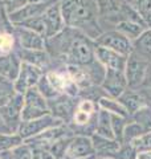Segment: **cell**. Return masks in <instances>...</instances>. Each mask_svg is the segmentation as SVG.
Instances as JSON below:
<instances>
[{"label": "cell", "instance_id": "26", "mask_svg": "<svg viewBox=\"0 0 151 159\" xmlns=\"http://www.w3.org/2000/svg\"><path fill=\"white\" fill-rule=\"evenodd\" d=\"M133 51L151 62V29L147 28L133 43Z\"/></svg>", "mask_w": 151, "mask_h": 159}, {"label": "cell", "instance_id": "5", "mask_svg": "<svg viewBox=\"0 0 151 159\" xmlns=\"http://www.w3.org/2000/svg\"><path fill=\"white\" fill-rule=\"evenodd\" d=\"M80 97H70L66 94H60L56 98L48 99L49 113L54 118L61 119L65 125H69L72 122L74 111L77 109Z\"/></svg>", "mask_w": 151, "mask_h": 159}, {"label": "cell", "instance_id": "45", "mask_svg": "<svg viewBox=\"0 0 151 159\" xmlns=\"http://www.w3.org/2000/svg\"><path fill=\"white\" fill-rule=\"evenodd\" d=\"M29 3H34V2H41V0H28Z\"/></svg>", "mask_w": 151, "mask_h": 159}, {"label": "cell", "instance_id": "39", "mask_svg": "<svg viewBox=\"0 0 151 159\" xmlns=\"http://www.w3.org/2000/svg\"><path fill=\"white\" fill-rule=\"evenodd\" d=\"M28 3V0H0V6L7 11L8 15L16 12L17 9L24 7Z\"/></svg>", "mask_w": 151, "mask_h": 159}, {"label": "cell", "instance_id": "34", "mask_svg": "<svg viewBox=\"0 0 151 159\" xmlns=\"http://www.w3.org/2000/svg\"><path fill=\"white\" fill-rule=\"evenodd\" d=\"M36 88H37V90L41 93L47 99H52V98H56L57 96H60V93L52 85H50V82L48 81V78H47V76H45V73L41 76V78L39 80Z\"/></svg>", "mask_w": 151, "mask_h": 159}, {"label": "cell", "instance_id": "14", "mask_svg": "<svg viewBox=\"0 0 151 159\" xmlns=\"http://www.w3.org/2000/svg\"><path fill=\"white\" fill-rule=\"evenodd\" d=\"M45 28H47V34L45 39L52 37L54 34H57L58 32H61L62 29L66 27L62 17V12H61V4L60 3H54L50 7H48L41 15Z\"/></svg>", "mask_w": 151, "mask_h": 159}, {"label": "cell", "instance_id": "37", "mask_svg": "<svg viewBox=\"0 0 151 159\" xmlns=\"http://www.w3.org/2000/svg\"><path fill=\"white\" fill-rule=\"evenodd\" d=\"M138 152L131 143H122L119 150L113 155L114 159H137Z\"/></svg>", "mask_w": 151, "mask_h": 159}, {"label": "cell", "instance_id": "15", "mask_svg": "<svg viewBox=\"0 0 151 159\" xmlns=\"http://www.w3.org/2000/svg\"><path fill=\"white\" fill-rule=\"evenodd\" d=\"M95 58L102 64L106 69H113V70L125 72L126 62H127V56H123L118 52L109 49L106 47H95Z\"/></svg>", "mask_w": 151, "mask_h": 159}, {"label": "cell", "instance_id": "36", "mask_svg": "<svg viewBox=\"0 0 151 159\" xmlns=\"http://www.w3.org/2000/svg\"><path fill=\"white\" fill-rule=\"evenodd\" d=\"M15 36L13 33L0 32V54H8L15 51Z\"/></svg>", "mask_w": 151, "mask_h": 159}, {"label": "cell", "instance_id": "33", "mask_svg": "<svg viewBox=\"0 0 151 159\" xmlns=\"http://www.w3.org/2000/svg\"><path fill=\"white\" fill-rule=\"evenodd\" d=\"M129 122V118L126 117H121V116H115L112 114V129H113V134L114 138L122 145V138H123V130L126 123Z\"/></svg>", "mask_w": 151, "mask_h": 159}, {"label": "cell", "instance_id": "40", "mask_svg": "<svg viewBox=\"0 0 151 159\" xmlns=\"http://www.w3.org/2000/svg\"><path fill=\"white\" fill-rule=\"evenodd\" d=\"M33 155L32 159H54V157L45 148H32Z\"/></svg>", "mask_w": 151, "mask_h": 159}, {"label": "cell", "instance_id": "13", "mask_svg": "<svg viewBox=\"0 0 151 159\" xmlns=\"http://www.w3.org/2000/svg\"><path fill=\"white\" fill-rule=\"evenodd\" d=\"M94 155L95 152H94L92 137L74 135L68 146L65 159H84V158H89Z\"/></svg>", "mask_w": 151, "mask_h": 159}, {"label": "cell", "instance_id": "16", "mask_svg": "<svg viewBox=\"0 0 151 159\" xmlns=\"http://www.w3.org/2000/svg\"><path fill=\"white\" fill-rule=\"evenodd\" d=\"M13 36L19 40V47L23 49H31V51L45 49V37L28 28L15 25Z\"/></svg>", "mask_w": 151, "mask_h": 159}, {"label": "cell", "instance_id": "23", "mask_svg": "<svg viewBox=\"0 0 151 159\" xmlns=\"http://www.w3.org/2000/svg\"><path fill=\"white\" fill-rule=\"evenodd\" d=\"M94 134H98V135L106 137V138H114L113 129H112V114L99 107L97 111V122H95Z\"/></svg>", "mask_w": 151, "mask_h": 159}, {"label": "cell", "instance_id": "18", "mask_svg": "<svg viewBox=\"0 0 151 159\" xmlns=\"http://www.w3.org/2000/svg\"><path fill=\"white\" fill-rule=\"evenodd\" d=\"M95 3L98 8L99 21L106 20L115 27V24L123 20L121 13V0H95Z\"/></svg>", "mask_w": 151, "mask_h": 159}, {"label": "cell", "instance_id": "9", "mask_svg": "<svg viewBox=\"0 0 151 159\" xmlns=\"http://www.w3.org/2000/svg\"><path fill=\"white\" fill-rule=\"evenodd\" d=\"M45 76H47L48 81L50 82V85L56 89L60 94H66V96H70V97L80 96V88L70 78L66 69L65 70L49 69V70L45 72Z\"/></svg>", "mask_w": 151, "mask_h": 159}, {"label": "cell", "instance_id": "31", "mask_svg": "<svg viewBox=\"0 0 151 159\" xmlns=\"http://www.w3.org/2000/svg\"><path fill=\"white\" fill-rule=\"evenodd\" d=\"M129 119L138 122L146 131L151 130V106L147 105V106H144L142 109H139V110L135 111Z\"/></svg>", "mask_w": 151, "mask_h": 159}, {"label": "cell", "instance_id": "21", "mask_svg": "<svg viewBox=\"0 0 151 159\" xmlns=\"http://www.w3.org/2000/svg\"><path fill=\"white\" fill-rule=\"evenodd\" d=\"M92 142L94 146L95 157H113L121 147V143L117 139L101 137L98 134H93Z\"/></svg>", "mask_w": 151, "mask_h": 159}, {"label": "cell", "instance_id": "24", "mask_svg": "<svg viewBox=\"0 0 151 159\" xmlns=\"http://www.w3.org/2000/svg\"><path fill=\"white\" fill-rule=\"evenodd\" d=\"M65 69H66L68 74L70 76V78L76 82V85L81 89H85L88 86H92L93 84L90 81V77L86 72V69L84 66H78V65H65Z\"/></svg>", "mask_w": 151, "mask_h": 159}, {"label": "cell", "instance_id": "25", "mask_svg": "<svg viewBox=\"0 0 151 159\" xmlns=\"http://www.w3.org/2000/svg\"><path fill=\"white\" fill-rule=\"evenodd\" d=\"M97 105L99 109H103L110 114H115V116H121V117H126L129 118V113L125 109V106L119 102L118 98H113L109 96H105L97 102Z\"/></svg>", "mask_w": 151, "mask_h": 159}, {"label": "cell", "instance_id": "4", "mask_svg": "<svg viewBox=\"0 0 151 159\" xmlns=\"http://www.w3.org/2000/svg\"><path fill=\"white\" fill-rule=\"evenodd\" d=\"M150 64L151 62L149 60H146L144 57H142L134 51L129 54L125 68V74H126V80H127L129 89L142 88Z\"/></svg>", "mask_w": 151, "mask_h": 159}, {"label": "cell", "instance_id": "27", "mask_svg": "<svg viewBox=\"0 0 151 159\" xmlns=\"http://www.w3.org/2000/svg\"><path fill=\"white\" fill-rule=\"evenodd\" d=\"M24 139L19 135L17 133H6L0 134V152L2 151H9L16 146L21 145Z\"/></svg>", "mask_w": 151, "mask_h": 159}, {"label": "cell", "instance_id": "10", "mask_svg": "<svg viewBox=\"0 0 151 159\" xmlns=\"http://www.w3.org/2000/svg\"><path fill=\"white\" fill-rule=\"evenodd\" d=\"M95 44L113 49V51L123 54V56H129L133 52V41H130L127 37H125L122 33H119L115 29L103 31V33L95 40Z\"/></svg>", "mask_w": 151, "mask_h": 159}, {"label": "cell", "instance_id": "3", "mask_svg": "<svg viewBox=\"0 0 151 159\" xmlns=\"http://www.w3.org/2000/svg\"><path fill=\"white\" fill-rule=\"evenodd\" d=\"M49 113L48 99L37 90L36 86L28 89L24 93V106L21 111L23 121H31L40 117H44Z\"/></svg>", "mask_w": 151, "mask_h": 159}, {"label": "cell", "instance_id": "7", "mask_svg": "<svg viewBox=\"0 0 151 159\" xmlns=\"http://www.w3.org/2000/svg\"><path fill=\"white\" fill-rule=\"evenodd\" d=\"M60 125H64V122L61 119L54 118L52 114H47L44 117L31 119V121H21V123H20V126L17 129V134L25 141V139L32 138L40 133L48 130L50 127L60 126Z\"/></svg>", "mask_w": 151, "mask_h": 159}, {"label": "cell", "instance_id": "29", "mask_svg": "<svg viewBox=\"0 0 151 159\" xmlns=\"http://www.w3.org/2000/svg\"><path fill=\"white\" fill-rule=\"evenodd\" d=\"M146 130L135 121H129L125 126L123 130V138H122V143H131L135 138H138L139 135H142Z\"/></svg>", "mask_w": 151, "mask_h": 159}, {"label": "cell", "instance_id": "35", "mask_svg": "<svg viewBox=\"0 0 151 159\" xmlns=\"http://www.w3.org/2000/svg\"><path fill=\"white\" fill-rule=\"evenodd\" d=\"M133 147L137 150V152H143V151H150L151 150V130L143 133L142 135L135 138L131 142Z\"/></svg>", "mask_w": 151, "mask_h": 159}, {"label": "cell", "instance_id": "30", "mask_svg": "<svg viewBox=\"0 0 151 159\" xmlns=\"http://www.w3.org/2000/svg\"><path fill=\"white\" fill-rule=\"evenodd\" d=\"M15 94H16V92H15L13 82L7 78L0 77V107L7 105L13 98Z\"/></svg>", "mask_w": 151, "mask_h": 159}, {"label": "cell", "instance_id": "28", "mask_svg": "<svg viewBox=\"0 0 151 159\" xmlns=\"http://www.w3.org/2000/svg\"><path fill=\"white\" fill-rule=\"evenodd\" d=\"M13 25L28 28V29H31V31H33V32L41 34L43 37H45V34H47V28H45V24H44V20H43L41 15H40V16H34V17H31V19H27V20H24V21H21V23L13 24Z\"/></svg>", "mask_w": 151, "mask_h": 159}, {"label": "cell", "instance_id": "11", "mask_svg": "<svg viewBox=\"0 0 151 159\" xmlns=\"http://www.w3.org/2000/svg\"><path fill=\"white\" fill-rule=\"evenodd\" d=\"M24 106V96L23 94H15L13 98L7 105L0 107V113L6 122V125L12 133H17V129L21 123V111Z\"/></svg>", "mask_w": 151, "mask_h": 159}, {"label": "cell", "instance_id": "8", "mask_svg": "<svg viewBox=\"0 0 151 159\" xmlns=\"http://www.w3.org/2000/svg\"><path fill=\"white\" fill-rule=\"evenodd\" d=\"M45 72L43 69H40L37 66L32 65V64L28 62H21V66H20V72L17 78L13 81V86H15V92L17 94H23L31 89L33 86L37 85L39 80L41 78V76Z\"/></svg>", "mask_w": 151, "mask_h": 159}, {"label": "cell", "instance_id": "19", "mask_svg": "<svg viewBox=\"0 0 151 159\" xmlns=\"http://www.w3.org/2000/svg\"><path fill=\"white\" fill-rule=\"evenodd\" d=\"M15 52L19 56V58L21 60V62H28L32 65L37 66L40 69H43L44 72H47L45 69L49 70V65H50V57L49 53L41 49V51H31V49H23V48H17L15 49Z\"/></svg>", "mask_w": 151, "mask_h": 159}, {"label": "cell", "instance_id": "6", "mask_svg": "<svg viewBox=\"0 0 151 159\" xmlns=\"http://www.w3.org/2000/svg\"><path fill=\"white\" fill-rule=\"evenodd\" d=\"M74 133L72 131V129L69 127V125H60V126H54L50 127L48 130H45L43 133L37 134L29 139H25V143L28 146H31L32 148H45L48 150L49 146L54 143L56 141L65 137H73Z\"/></svg>", "mask_w": 151, "mask_h": 159}, {"label": "cell", "instance_id": "1", "mask_svg": "<svg viewBox=\"0 0 151 159\" xmlns=\"http://www.w3.org/2000/svg\"><path fill=\"white\" fill-rule=\"evenodd\" d=\"M60 4L66 27L77 29L94 41L103 33L95 0H61Z\"/></svg>", "mask_w": 151, "mask_h": 159}, {"label": "cell", "instance_id": "22", "mask_svg": "<svg viewBox=\"0 0 151 159\" xmlns=\"http://www.w3.org/2000/svg\"><path fill=\"white\" fill-rule=\"evenodd\" d=\"M114 29L118 31L119 33H122L125 37H127L130 41L134 43L147 29V27H144L139 23H135V21H130V20H122V21L115 24Z\"/></svg>", "mask_w": 151, "mask_h": 159}, {"label": "cell", "instance_id": "12", "mask_svg": "<svg viewBox=\"0 0 151 159\" xmlns=\"http://www.w3.org/2000/svg\"><path fill=\"white\" fill-rule=\"evenodd\" d=\"M101 86L109 97L113 98H119L129 89L125 72L113 70V69H106V74H105L103 82L101 84Z\"/></svg>", "mask_w": 151, "mask_h": 159}, {"label": "cell", "instance_id": "20", "mask_svg": "<svg viewBox=\"0 0 151 159\" xmlns=\"http://www.w3.org/2000/svg\"><path fill=\"white\" fill-rule=\"evenodd\" d=\"M20 66H21V60L15 51L8 54H0V77L13 82L19 76Z\"/></svg>", "mask_w": 151, "mask_h": 159}, {"label": "cell", "instance_id": "44", "mask_svg": "<svg viewBox=\"0 0 151 159\" xmlns=\"http://www.w3.org/2000/svg\"><path fill=\"white\" fill-rule=\"evenodd\" d=\"M94 159H114L113 157H94Z\"/></svg>", "mask_w": 151, "mask_h": 159}, {"label": "cell", "instance_id": "46", "mask_svg": "<svg viewBox=\"0 0 151 159\" xmlns=\"http://www.w3.org/2000/svg\"><path fill=\"white\" fill-rule=\"evenodd\" d=\"M95 157V155H94ZM94 157H89V158H84V159H94Z\"/></svg>", "mask_w": 151, "mask_h": 159}, {"label": "cell", "instance_id": "41", "mask_svg": "<svg viewBox=\"0 0 151 159\" xmlns=\"http://www.w3.org/2000/svg\"><path fill=\"white\" fill-rule=\"evenodd\" d=\"M143 88H149L151 89V64L149 65L147 69V73H146V77H144V81H143Z\"/></svg>", "mask_w": 151, "mask_h": 159}, {"label": "cell", "instance_id": "32", "mask_svg": "<svg viewBox=\"0 0 151 159\" xmlns=\"http://www.w3.org/2000/svg\"><path fill=\"white\" fill-rule=\"evenodd\" d=\"M73 137L61 138V139H58V141H56L54 143H52V145L49 146L48 151L54 157V159H65V154H66L68 146H69V143H70V141H72Z\"/></svg>", "mask_w": 151, "mask_h": 159}, {"label": "cell", "instance_id": "38", "mask_svg": "<svg viewBox=\"0 0 151 159\" xmlns=\"http://www.w3.org/2000/svg\"><path fill=\"white\" fill-rule=\"evenodd\" d=\"M13 159H32L33 150L31 146H28L25 142H23L21 145L16 146L15 148L11 150Z\"/></svg>", "mask_w": 151, "mask_h": 159}, {"label": "cell", "instance_id": "43", "mask_svg": "<svg viewBox=\"0 0 151 159\" xmlns=\"http://www.w3.org/2000/svg\"><path fill=\"white\" fill-rule=\"evenodd\" d=\"M137 159H151V150L150 151H143V152H138Z\"/></svg>", "mask_w": 151, "mask_h": 159}, {"label": "cell", "instance_id": "17", "mask_svg": "<svg viewBox=\"0 0 151 159\" xmlns=\"http://www.w3.org/2000/svg\"><path fill=\"white\" fill-rule=\"evenodd\" d=\"M119 102L125 106V109L129 113V118L133 116L139 109L149 105V97L146 96V92L143 88L139 89H127L119 98Z\"/></svg>", "mask_w": 151, "mask_h": 159}, {"label": "cell", "instance_id": "42", "mask_svg": "<svg viewBox=\"0 0 151 159\" xmlns=\"http://www.w3.org/2000/svg\"><path fill=\"white\" fill-rule=\"evenodd\" d=\"M6 133H12V131L6 125V122H4V119L2 117V113H0V134H6Z\"/></svg>", "mask_w": 151, "mask_h": 159}, {"label": "cell", "instance_id": "2", "mask_svg": "<svg viewBox=\"0 0 151 159\" xmlns=\"http://www.w3.org/2000/svg\"><path fill=\"white\" fill-rule=\"evenodd\" d=\"M95 47L97 44L94 40L89 39L86 34L76 29L74 37L62 61L65 65H89L95 60Z\"/></svg>", "mask_w": 151, "mask_h": 159}]
</instances>
